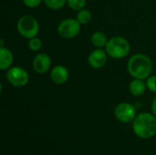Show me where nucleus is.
Here are the masks:
<instances>
[{
  "instance_id": "9d476101",
  "label": "nucleus",
  "mask_w": 156,
  "mask_h": 155,
  "mask_svg": "<svg viewBox=\"0 0 156 155\" xmlns=\"http://www.w3.org/2000/svg\"><path fill=\"white\" fill-rule=\"evenodd\" d=\"M69 78L68 69L63 65H56L50 70V79L57 85L65 84Z\"/></svg>"
},
{
  "instance_id": "a211bd4d",
  "label": "nucleus",
  "mask_w": 156,
  "mask_h": 155,
  "mask_svg": "<svg viewBox=\"0 0 156 155\" xmlns=\"http://www.w3.org/2000/svg\"><path fill=\"white\" fill-rule=\"evenodd\" d=\"M146 85H147V89L151 92L156 93V75H151L146 79Z\"/></svg>"
},
{
  "instance_id": "423d86ee",
  "label": "nucleus",
  "mask_w": 156,
  "mask_h": 155,
  "mask_svg": "<svg viewBox=\"0 0 156 155\" xmlns=\"http://www.w3.org/2000/svg\"><path fill=\"white\" fill-rule=\"evenodd\" d=\"M81 25L77 19L66 18L60 21L58 26V33L60 37L66 39H71L76 37L80 32Z\"/></svg>"
},
{
  "instance_id": "1a4fd4ad",
  "label": "nucleus",
  "mask_w": 156,
  "mask_h": 155,
  "mask_svg": "<svg viewBox=\"0 0 156 155\" xmlns=\"http://www.w3.org/2000/svg\"><path fill=\"white\" fill-rule=\"evenodd\" d=\"M108 54L106 50H103L102 48H95L90 53L88 57V63L92 69H100L105 66Z\"/></svg>"
},
{
  "instance_id": "7ed1b4c3",
  "label": "nucleus",
  "mask_w": 156,
  "mask_h": 155,
  "mask_svg": "<svg viewBox=\"0 0 156 155\" xmlns=\"http://www.w3.org/2000/svg\"><path fill=\"white\" fill-rule=\"evenodd\" d=\"M105 50L109 57L114 59H122L128 56L131 50L129 41L122 37H112L109 39Z\"/></svg>"
},
{
  "instance_id": "6e6552de",
  "label": "nucleus",
  "mask_w": 156,
  "mask_h": 155,
  "mask_svg": "<svg viewBox=\"0 0 156 155\" xmlns=\"http://www.w3.org/2000/svg\"><path fill=\"white\" fill-rule=\"evenodd\" d=\"M32 67L37 74H46L51 69V58L47 53H38L33 59Z\"/></svg>"
},
{
  "instance_id": "dca6fc26",
  "label": "nucleus",
  "mask_w": 156,
  "mask_h": 155,
  "mask_svg": "<svg viewBox=\"0 0 156 155\" xmlns=\"http://www.w3.org/2000/svg\"><path fill=\"white\" fill-rule=\"evenodd\" d=\"M68 6L74 11H80L85 8L86 0H67Z\"/></svg>"
},
{
  "instance_id": "f03ea898",
  "label": "nucleus",
  "mask_w": 156,
  "mask_h": 155,
  "mask_svg": "<svg viewBox=\"0 0 156 155\" xmlns=\"http://www.w3.org/2000/svg\"><path fill=\"white\" fill-rule=\"evenodd\" d=\"M133 131L141 139L153 138L156 134V117L149 112L140 113L133 122Z\"/></svg>"
},
{
  "instance_id": "6ab92c4d",
  "label": "nucleus",
  "mask_w": 156,
  "mask_h": 155,
  "mask_svg": "<svg viewBox=\"0 0 156 155\" xmlns=\"http://www.w3.org/2000/svg\"><path fill=\"white\" fill-rule=\"evenodd\" d=\"M24 5L29 8H35L37 7L42 2H44V0H22Z\"/></svg>"
},
{
  "instance_id": "aec40b11",
  "label": "nucleus",
  "mask_w": 156,
  "mask_h": 155,
  "mask_svg": "<svg viewBox=\"0 0 156 155\" xmlns=\"http://www.w3.org/2000/svg\"><path fill=\"white\" fill-rule=\"evenodd\" d=\"M151 109H152V113L156 117V97L154 99V100H153V102H152Z\"/></svg>"
},
{
  "instance_id": "f257e3e1",
  "label": "nucleus",
  "mask_w": 156,
  "mask_h": 155,
  "mask_svg": "<svg viewBox=\"0 0 156 155\" xmlns=\"http://www.w3.org/2000/svg\"><path fill=\"white\" fill-rule=\"evenodd\" d=\"M127 70L133 79L145 80L152 74L153 62L151 58L144 54H134L128 60Z\"/></svg>"
},
{
  "instance_id": "f3484780",
  "label": "nucleus",
  "mask_w": 156,
  "mask_h": 155,
  "mask_svg": "<svg viewBox=\"0 0 156 155\" xmlns=\"http://www.w3.org/2000/svg\"><path fill=\"white\" fill-rule=\"evenodd\" d=\"M42 40L37 37H32L30 39H28V42H27V46H28V48L32 51H39L42 48Z\"/></svg>"
},
{
  "instance_id": "4468645a",
  "label": "nucleus",
  "mask_w": 156,
  "mask_h": 155,
  "mask_svg": "<svg viewBox=\"0 0 156 155\" xmlns=\"http://www.w3.org/2000/svg\"><path fill=\"white\" fill-rule=\"evenodd\" d=\"M92 18V14L90 10L88 9H82V10H80L78 11V14H77V17L76 19L78 20V22L82 26V25H87L90 22Z\"/></svg>"
},
{
  "instance_id": "2eb2a0df",
  "label": "nucleus",
  "mask_w": 156,
  "mask_h": 155,
  "mask_svg": "<svg viewBox=\"0 0 156 155\" xmlns=\"http://www.w3.org/2000/svg\"><path fill=\"white\" fill-rule=\"evenodd\" d=\"M44 4L52 10H60L67 5V0H44Z\"/></svg>"
},
{
  "instance_id": "0eeeda50",
  "label": "nucleus",
  "mask_w": 156,
  "mask_h": 155,
  "mask_svg": "<svg viewBox=\"0 0 156 155\" xmlns=\"http://www.w3.org/2000/svg\"><path fill=\"white\" fill-rule=\"evenodd\" d=\"M115 118L122 123H130L133 122L136 115L135 107L129 102L119 103L114 109Z\"/></svg>"
},
{
  "instance_id": "39448f33",
  "label": "nucleus",
  "mask_w": 156,
  "mask_h": 155,
  "mask_svg": "<svg viewBox=\"0 0 156 155\" xmlns=\"http://www.w3.org/2000/svg\"><path fill=\"white\" fill-rule=\"evenodd\" d=\"M7 81L16 88H23L29 82V74L22 67L12 66L6 72Z\"/></svg>"
},
{
  "instance_id": "20e7f679",
  "label": "nucleus",
  "mask_w": 156,
  "mask_h": 155,
  "mask_svg": "<svg viewBox=\"0 0 156 155\" xmlns=\"http://www.w3.org/2000/svg\"><path fill=\"white\" fill-rule=\"evenodd\" d=\"M16 29L19 35L27 39L37 37L39 32V24L37 18L29 15H24L19 17L16 23Z\"/></svg>"
},
{
  "instance_id": "ddd939ff",
  "label": "nucleus",
  "mask_w": 156,
  "mask_h": 155,
  "mask_svg": "<svg viewBox=\"0 0 156 155\" xmlns=\"http://www.w3.org/2000/svg\"><path fill=\"white\" fill-rule=\"evenodd\" d=\"M109 39L107 36L101 31L94 32L90 37V42L96 48H103L106 47Z\"/></svg>"
},
{
  "instance_id": "9b49d317",
  "label": "nucleus",
  "mask_w": 156,
  "mask_h": 155,
  "mask_svg": "<svg viewBox=\"0 0 156 155\" xmlns=\"http://www.w3.org/2000/svg\"><path fill=\"white\" fill-rule=\"evenodd\" d=\"M14 61V56L10 49L7 48H0V69L1 70H7L9 69Z\"/></svg>"
},
{
  "instance_id": "f8f14e48",
  "label": "nucleus",
  "mask_w": 156,
  "mask_h": 155,
  "mask_svg": "<svg viewBox=\"0 0 156 155\" xmlns=\"http://www.w3.org/2000/svg\"><path fill=\"white\" fill-rule=\"evenodd\" d=\"M147 85L144 79H134L129 84V91L132 95L135 97H140L144 95L146 91Z\"/></svg>"
}]
</instances>
